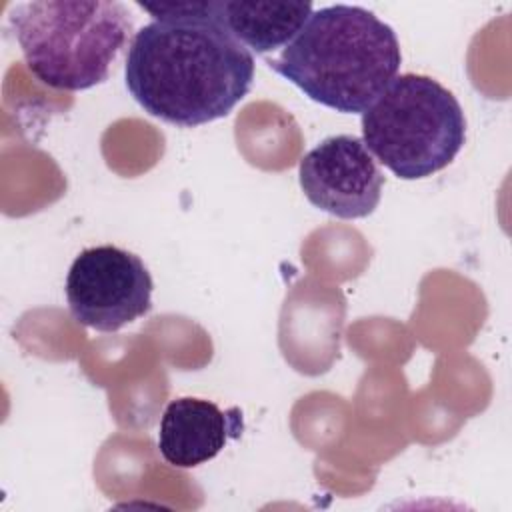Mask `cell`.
I'll return each instance as SVG.
<instances>
[{
  "label": "cell",
  "mask_w": 512,
  "mask_h": 512,
  "mask_svg": "<svg viewBox=\"0 0 512 512\" xmlns=\"http://www.w3.org/2000/svg\"><path fill=\"white\" fill-rule=\"evenodd\" d=\"M136 4L154 20L128 48L124 80L132 98L182 128L228 116L248 96L256 64L218 20L216 0Z\"/></svg>",
  "instance_id": "obj_1"
},
{
  "label": "cell",
  "mask_w": 512,
  "mask_h": 512,
  "mask_svg": "<svg viewBox=\"0 0 512 512\" xmlns=\"http://www.w3.org/2000/svg\"><path fill=\"white\" fill-rule=\"evenodd\" d=\"M402 62L392 26L372 10L332 4L310 14L270 68L310 100L362 114L396 78Z\"/></svg>",
  "instance_id": "obj_2"
},
{
  "label": "cell",
  "mask_w": 512,
  "mask_h": 512,
  "mask_svg": "<svg viewBox=\"0 0 512 512\" xmlns=\"http://www.w3.org/2000/svg\"><path fill=\"white\" fill-rule=\"evenodd\" d=\"M130 16L116 0H34L16 4L8 20L32 76L78 92L108 80L132 32Z\"/></svg>",
  "instance_id": "obj_3"
},
{
  "label": "cell",
  "mask_w": 512,
  "mask_h": 512,
  "mask_svg": "<svg viewBox=\"0 0 512 512\" xmlns=\"http://www.w3.org/2000/svg\"><path fill=\"white\" fill-rule=\"evenodd\" d=\"M466 118L456 96L424 74H400L362 112V142L392 174L418 180L462 150Z\"/></svg>",
  "instance_id": "obj_4"
},
{
  "label": "cell",
  "mask_w": 512,
  "mask_h": 512,
  "mask_svg": "<svg viewBox=\"0 0 512 512\" xmlns=\"http://www.w3.org/2000/svg\"><path fill=\"white\" fill-rule=\"evenodd\" d=\"M152 276L140 256L114 244L82 250L66 276L72 318L98 332H116L152 310Z\"/></svg>",
  "instance_id": "obj_5"
},
{
  "label": "cell",
  "mask_w": 512,
  "mask_h": 512,
  "mask_svg": "<svg viewBox=\"0 0 512 512\" xmlns=\"http://www.w3.org/2000/svg\"><path fill=\"white\" fill-rule=\"evenodd\" d=\"M298 180L308 202L336 218L370 216L382 198L384 174L358 136L324 138L304 154Z\"/></svg>",
  "instance_id": "obj_6"
},
{
  "label": "cell",
  "mask_w": 512,
  "mask_h": 512,
  "mask_svg": "<svg viewBox=\"0 0 512 512\" xmlns=\"http://www.w3.org/2000/svg\"><path fill=\"white\" fill-rule=\"evenodd\" d=\"M240 408L220 410L204 398L170 400L158 428V452L176 468H194L216 458L230 438L242 434Z\"/></svg>",
  "instance_id": "obj_7"
},
{
  "label": "cell",
  "mask_w": 512,
  "mask_h": 512,
  "mask_svg": "<svg viewBox=\"0 0 512 512\" xmlns=\"http://www.w3.org/2000/svg\"><path fill=\"white\" fill-rule=\"evenodd\" d=\"M310 2H244L216 0L218 20L228 32L256 54L284 48L306 24Z\"/></svg>",
  "instance_id": "obj_8"
}]
</instances>
